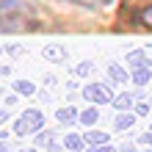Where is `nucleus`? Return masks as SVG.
<instances>
[{
    "mask_svg": "<svg viewBox=\"0 0 152 152\" xmlns=\"http://www.w3.org/2000/svg\"><path fill=\"white\" fill-rule=\"evenodd\" d=\"M31 25V8L25 0H0V31H17Z\"/></svg>",
    "mask_w": 152,
    "mask_h": 152,
    "instance_id": "1",
    "label": "nucleus"
},
{
    "mask_svg": "<svg viewBox=\"0 0 152 152\" xmlns=\"http://www.w3.org/2000/svg\"><path fill=\"white\" fill-rule=\"evenodd\" d=\"M44 127V113L39 108H28L22 116H17L14 122V136L25 138V136H36V133Z\"/></svg>",
    "mask_w": 152,
    "mask_h": 152,
    "instance_id": "2",
    "label": "nucleus"
},
{
    "mask_svg": "<svg viewBox=\"0 0 152 152\" xmlns=\"http://www.w3.org/2000/svg\"><path fill=\"white\" fill-rule=\"evenodd\" d=\"M83 97L97 102V105H105V102L113 100V91H111V86H105V83H88V86H83Z\"/></svg>",
    "mask_w": 152,
    "mask_h": 152,
    "instance_id": "3",
    "label": "nucleus"
},
{
    "mask_svg": "<svg viewBox=\"0 0 152 152\" xmlns=\"http://www.w3.org/2000/svg\"><path fill=\"white\" fill-rule=\"evenodd\" d=\"M130 20H133V25H138V28H149L152 31V0L144 3V6H138Z\"/></svg>",
    "mask_w": 152,
    "mask_h": 152,
    "instance_id": "4",
    "label": "nucleus"
},
{
    "mask_svg": "<svg viewBox=\"0 0 152 152\" xmlns=\"http://www.w3.org/2000/svg\"><path fill=\"white\" fill-rule=\"evenodd\" d=\"M42 56L47 61H53V64H64V61H66V50L58 47V44H47V47L42 50Z\"/></svg>",
    "mask_w": 152,
    "mask_h": 152,
    "instance_id": "5",
    "label": "nucleus"
},
{
    "mask_svg": "<svg viewBox=\"0 0 152 152\" xmlns=\"http://www.w3.org/2000/svg\"><path fill=\"white\" fill-rule=\"evenodd\" d=\"M127 66H152V61L144 50H133L127 53Z\"/></svg>",
    "mask_w": 152,
    "mask_h": 152,
    "instance_id": "6",
    "label": "nucleus"
},
{
    "mask_svg": "<svg viewBox=\"0 0 152 152\" xmlns=\"http://www.w3.org/2000/svg\"><path fill=\"white\" fill-rule=\"evenodd\" d=\"M149 69H152V66H133V72H130L133 83H136V86H147V83H149V77H152Z\"/></svg>",
    "mask_w": 152,
    "mask_h": 152,
    "instance_id": "7",
    "label": "nucleus"
},
{
    "mask_svg": "<svg viewBox=\"0 0 152 152\" xmlns=\"http://www.w3.org/2000/svg\"><path fill=\"white\" fill-rule=\"evenodd\" d=\"M77 116H80V113L72 108V105H66V108H61V111H58V124L69 127V124H75V122H77Z\"/></svg>",
    "mask_w": 152,
    "mask_h": 152,
    "instance_id": "8",
    "label": "nucleus"
},
{
    "mask_svg": "<svg viewBox=\"0 0 152 152\" xmlns=\"http://www.w3.org/2000/svg\"><path fill=\"white\" fill-rule=\"evenodd\" d=\"M108 77L113 80V83H127L130 72H124V66H122V64H108Z\"/></svg>",
    "mask_w": 152,
    "mask_h": 152,
    "instance_id": "9",
    "label": "nucleus"
},
{
    "mask_svg": "<svg viewBox=\"0 0 152 152\" xmlns=\"http://www.w3.org/2000/svg\"><path fill=\"white\" fill-rule=\"evenodd\" d=\"M83 144H86V138H83V136H77V133H69V136L64 138V149H66V152H77V149H83Z\"/></svg>",
    "mask_w": 152,
    "mask_h": 152,
    "instance_id": "10",
    "label": "nucleus"
},
{
    "mask_svg": "<svg viewBox=\"0 0 152 152\" xmlns=\"http://www.w3.org/2000/svg\"><path fill=\"white\" fill-rule=\"evenodd\" d=\"M61 3H69V6H80V8H102V6H108L111 0H61Z\"/></svg>",
    "mask_w": 152,
    "mask_h": 152,
    "instance_id": "11",
    "label": "nucleus"
},
{
    "mask_svg": "<svg viewBox=\"0 0 152 152\" xmlns=\"http://www.w3.org/2000/svg\"><path fill=\"white\" fill-rule=\"evenodd\" d=\"M111 105H113L116 111H130L133 108V97L130 94H116L113 100H111Z\"/></svg>",
    "mask_w": 152,
    "mask_h": 152,
    "instance_id": "12",
    "label": "nucleus"
},
{
    "mask_svg": "<svg viewBox=\"0 0 152 152\" xmlns=\"http://www.w3.org/2000/svg\"><path fill=\"white\" fill-rule=\"evenodd\" d=\"M133 124H136V116H133L130 111H122L119 119H116V130H130Z\"/></svg>",
    "mask_w": 152,
    "mask_h": 152,
    "instance_id": "13",
    "label": "nucleus"
},
{
    "mask_svg": "<svg viewBox=\"0 0 152 152\" xmlns=\"http://www.w3.org/2000/svg\"><path fill=\"white\" fill-rule=\"evenodd\" d=\"M14 91L22 94V97H31L33 91H36V86H33L31 80H17V83H14Z\"/></svg>",
    "mask_w": 152,
    "mask_h": 152,
    "instance_id": "14",
    "label": "nucleus"
},
{
    "mask_svg": "<svg viewBox=\"0 0 152 152\" xmlns=\"http://www.w3.org/2000/svg\"><path fill=\"white\" fill-rule=\"evenodd\" d=\"M77 119H80V122H83V124H86V127H91V124H97V119H100V113H97V108H86L83 113H80V116H77Z\"/></svg>",
    "mask_w": 152,
    "mask_h": 152,
    "instance_id": "15",
    "label": "nucleus"
},
{
    "mask_svg": "<svg viewBox=\"0 0 152 152\" xmlns=\"http://www.w3.org/2000/svg\"><path fill=\"white\" fill-rule=\"evenodd\" d=\"M86 138V144H108V133H100V130H91Z\"/></svg>",
    "mask_w": 152,
    "mask_h": 152,
    "instance_id": "16",
    "label": "nucleus"
},
{
    "mask_svg": "<svg viewBox=\"0 0 152 152\" xmlns=\"http://www.w3.org/2000/svg\"><path fill=\"white\" fill-rule=\"evenodd\" d=\"M91 69H94L91 61H80V64L72 69V72H75V77H86V75H91Z\"/></svg>",
    "mask_w": 152,
    "mask_h": 152,
    "instance_id": "17",
    "label": "nucleus"
},
{
    "mask_svg": "<svg viewBox=\"0 0 152 152\" xmlns=\"http://www.w3.org/2000/svg\"><path fill=\"white\" fill-rule=\"evenodd\" d=\"M36 147H50L53 144V141H56V133H53V130H44V133H36Z\"/></svg>",
    "mask_w": 152,
    "mask_h": 152,
    "instance_id": "18",
    "label": "nucleus"
},
{
    "mask_svg": "<svg viewBox=\"0 0 152 152\" xmlns=\"http://www.w3.org/2000/svg\"><path fill=\"white\" fill-rule=\"evenodd\" d=\"M88 152H116V149L108 144H88Z\"/></svg>",
    "mask_w": 152,
    "mask_h": 152,
    "instance_id": "19",
    "label": "nucleus"
},
{
    "mask_svg": "<svg viewBox=\"0 0 152 152\" xmlns=\"http://www.w3.org/2000/svg\"><path fill=\"white\" fill-rule=\"evenodd\" d=\"M136 141H138V144H144V147H152V130H149V133H144V136H138Z\"/></svg>",
    "mask_w": 152,
    "mask_h": 152,
    "instance_id": "20",
    "label": "nucleus"
},
{
    "mask_svg": "<svg viewBox=\"0 0 152 152\" xmlns=\"http://www.w3.org/2000/svg\"><path fill=\"white\" fill-rule=\"evenodd\" d=\"M136 113H138V116H147V113H149V102H138V105H136Z\"/></svg>",
    "mask_w": 152,
    "mask_h": 152,
    "instance_id": "21",
    "label": "nucleus"
},
{
    "mask_svg": "<svg viewBox=\"0 0 152 152\" xmlns=\"http://www.w3.org/2000/svg\"><path fill=\"white\" fill-rule=\"evenodd\" d=\"M47 152H66V149H64V147H61V144H58V141H53V144L47 147Z\"/></svg>",
    "mask_w": 152,
    "mask_h": 152,
    "instance_id": "22",
    "label": "nucleus"
},
{
    "mask_svg": "<svg viewBox=\"0 0 152 152\" xmlns=\"http://www.w3.org/2000/svg\"><path fill=\"white\" fill-rule=\"evenodd\" d=\"M6 50H8V56H20V47H17V44H8Z\"/></svg>",
    "mask_w": 152,
    "mask_h": 152,
    "instance_id": "23",
    "label": "nucleus"
},
{
    "mask_svg": "<svg viewBox=\"0 0 152 152\" xmlns=\"http://www.w3.org/2000/svg\"><path fill=\"white\" fill-rule=\"evenodd\" d=\"M122 152H136V144H122Z\"/></svg>",
    "mask_w": 152,
    "mask_h": 152,
    "instance_id": "24",
    "label": "nucleus"
},
{
    "mask_svg": "<svg viewBox=\"0 0 152 152\" xmlns=\"http://www.w3.org/2000/svg\"><path fill=\"white\" fill-rule=\"evenodd\" d=\"M6 119H8V111H0V124H6Z\"/></svg>",
    "mask_w": 152,
    "mask_h": 152,
    "instance_id": "25",
    "label": "nucleus"
},
{
    "mask_svg": "<svg viewBox=\"0 0 152 152\" xmlns=\"http://www.w3.org/2000/svg\"><path fill=\"white\" fill-rule=\"evenodd\" d=\"M0 152H11V147H8V144H3V141H0Z\"/></svg>",
    "mask_w": 152,
    "mask_h": 152,
    "instance_id": "26",
    "label": "nucleus"
},
{
    "mask_svg": "<svg viewBox=\"0 0 152 152\" xmlns=\"http://www.w3.org/2000/svg\"><path fill=\"white\" fill-rule=\"evenodd\" d=\"M25 152H39V149H25Z\"/></svg>",
    "mask_w": 152,
    "mask_h": 152,
    "instance_id": "27",
    "label": "nucleus"
},
{
    "mask_svg": "<svg viewBox=\"0 0 152 152\" xmlns=\"http://www.w3.org/2000/svg\"><path fill=\"white\" fill-rule=\"evenodd\" d=\"M149 108H152V97H149Z\"/></svg>",
    "mask_w": 152,
    "mask_h": 152,
    "instance_id": "28",
    "label": "nucleus"
},
{
    "mask_svg": "<svg viewBox=\"0 0 152 152\" xmlns=\"http://www.w3.org/2000/svg\"><path fill=\"white\" fill-rule=\"evenodd\" d=\"M147 152H152V149H147Z\"/></svg>",
    "mask_w": 152,
    "mask_h": 152,
    "instance_id": "29",
    "label": "nucleus"
}]
</instances>
